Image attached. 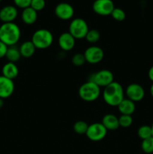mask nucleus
<instances>
[{
  "label": "nucleus",
  "mask_w": 153,
  "mask_h": 154,
  "mask_svg": "<svg viewBox=\"0 0 153 154\" xmlns=\"http://www.w3.org/2000/svg\"><path fill=\"white\" fill-rule=\"evenodd\" d=\"M102 96L106 105L117 107L124 99V90L121 84L113 81L104 88Z\"/></svg>",
  "instance_id": "1"
},
{
  "label": "nucleus",
  "mask_w": 153,
  "mask_h": 154,
  "mask_svg": "<svg viewBox=\"0 0 153 154\" xmlns=\"http://www.w3.org/2000/svg\"><path fill=\"white\" fill-rule=\"evenodd\" d=\"M20 37V29L15 23H3L0 26V41L8 47L16 45Z\"/></svg>",
  "instance_id": "2"
},
{
  "label": "nucleus",
  "mask_w": 153,
  "mask_h": 154,
  "mask_svg": "<svg viewBox=\"0 0 153 154\" xmlns=\"http://www.w3.org/2000/svg\"><path fill=\"white\" fill-rule=\"evenodd\" d=\"M31 42L36 49L45 50L50 48L53 42V35L46 29H39L33 33Z\"/></svg>",
  "instance_id": "3"
},
{
  "label": "nucleus",
  "mask_w": 153,
  "mask_h": 154,
  "mask_svg": "<svg viewBox=\"0 0 153 154\" xmlns=\"http://www.w3.org/2000/svg\"><path fill=\"white\" fill-rule=\"evenodd\" d=\"M78 94L85 102H94L100 96V87L92 81H88L80 87Z\"/></svg>",
  "instance_id": "4"
},
{
  "label": "nucleus",
  "mask_w": 153,
  "mask_h": 154,
  "mask_svg": "<svg viewBox=\"0 0 153 154\" xmlns=\"http://www.w3.org/2000/svg\"><path fill=\"white\" fill-rule=\"evenodd\" d=\"M88 30V26L85 20L77 17L70 21L68 32H70L75 39H82L85 38Z\"/></svg>",
  "instance_id": "5"
},
{
  "label": "nucleus",
  "mask_w": 153,
  "mask_h": 154,
  "mask_svg": "<svg viewBox=\"0 0 153 154\" xmlns=\"http://www.w3.org/2000/svg\"><path fill=\"white\" fill-rule=\"evenodd\" d=\"M88 81H92L99 87H106L114 81V75L112 72L107 69H102L93 73Z\"/></svg>",
  "instance_id": "6"
},
{
  "label": "nucleus",
  "mask_w": 153,
  "mask_h": 154,
  "mask_svg": "<svg viewBox=\"0 0 153 154\" xmlns=\"http://www.w3.org/2000/svg\"><path fill=\"white\" fill-rule=\"evenodd\" d=\"M107 134V130L101 123H94L88 125L86 135L92 141H100Z\"/></svg>",
  "instance_id": "7"
},
{
  "label": "nucleus",
  "mask_w": 153,
  "mask_h": 154,
  "mask_svg": "<svg viewBox=\"0 0 153 154\" xmlns=\"http://www.w3.org/2000/svg\"><path fill=\"white\" fill-rule=\"evenodd\" d=\"M83 55L85 57L86 62L89 64H98L102 61L104 57V53L102 48L100 47L90 46L86 49L84 51Z\"/></svg>",
  "instance_id": "8"
},
{
  "label": "nucleus",
  "mask_w": 153,
  "mask_h": 154,
  "mask_svg": "<svg viewBox=\"0 0 153 154\" xmlns=\"http://www.w3.org/2000/svg\"><path fill=\"white\" fill-rule=\"evenodd\" d=\"M124 94L128 99L134 102H138L145 97V90L140 84L133 83L126 87Z\"/></svg>",
  "instance_id": "9"
},
{
  "label": "nucleus",
  "mask_w": 153,
  "mask_h": 154,
  "mask_svg": "<svg viewBox=\"0 0 153 154\" xmlns=\"http://www.w3.org/2000/svg\"><path fill=\"white\" fill-rule=\"evenodd\" d=\"M115 5L112 0H95L92 4V10L100 16L110 15Z\"/></svg>",
  "instance_id": "10"
},
{
  "label": "nucleus",
  "mask_w": 153,
  "mask_h": 154,
  "mask_svg": "<svg viewBox=\"0 0 153 154\" xmlns=\"http://www.w3.org/2000/svg\"><path fill=\"white\" fill-rule=\"evenodd\" d=\"M55 14L58 19L62 20H68L72 19L74 14L73 6L67 2H60L56 6Z\"/></svg>",
  "instance_id": "11"
},
{
  "label": "nucleus",
  "mask_w": 153,
  "mask_h": 154,
  "mask_svg": "<svg viewBox=\"0 0 153 154\" xmlns=\"http://www.w3.org/2000/svg\"><path fill=\"white\" fill-rule=\"evenodd\" d=\"M14 83L13 80L0 75V98L2 99L10 97L14 92Z\"/></svg>",
  "instance_id": "12"
},
{
  "label": "nucleus",
  "mask_w": 153,
  "mask_h": 154,
  "mask_svg": "<svg viewBox=\"0 0 153 154\" xmlns=\"http://www.w3.org/2000/svg\"><path fill=\"white\" fill-rule=\"evenodd\" d=\"M18 16V10L14 5H5L0 9V20L2 23H12Z\"/></svg>",
  "instance_id": "13"
},
{
  "label": "nucleus",
  "mask_w": 153,
  "mask_h": 154,
  "mask_svg": "<svg viewBox=\"0 0 153 154\" xmlns=\"http://www.w3.org/2000/svg\"><path fill=\"white\" fill-rule=\"evenodd\" d=\"M76 39L68 32L62 33L58 39V44L59 48L63 51H70L74 48Z\"/></svg>",
  "instance_id": "14"
},
{
  "label": "nucleus",
  "mask_w": 153,
  "mask_h": 154,
  "mask_svg": "<svg viewBox=\"0 0 153 154\" xmlns=\"http://www.w3.org/2000/svg\"><path fill=\"white\" fill-rule=\"evenodd\" d=\"M2 74L5 78L14 81L19 75V69L14 63L8 62L2 68Z\"/></svg>",
  "instance_id": "15"
},
{
  "label": "nucleus",
  "mask_w": 153,
  "mask_h": 154,
  "mask_svg": "<svg viewBox=\"0 0 153 154\" xmlns=\"http://www.w3.org/2000/svg\"><path fill=\"white\" fill-rule=\"evenodd\" d=\"M101 123L107 131L116 130L120 127L119 123H118V117L112 114H107L104 116V117L102 118Z\"/></svg>",
  "instance_id": "16"
},
{
  "label": "nucleus",
  "mask_w": 153,
  "mask_h": 154,
  "mask_svg": "<svg viewBox=\"0 0 153 154\" xmlns=\"http://www.w3.org/2000/svg\"><path fill=\"white\" fill-rule=\"evenodd\" d=\"M117 108L121 114L132 115L136 110V105H135V102H134L133 101L130 100L128 98H124L117 106Z\"/></svg>",
  "instance_id": "17"
},
{
  "label": "nucleus",
  "mask_w": 153,
  "mask_h": 154,
  "mask_svg": "<svg viewBox=\"0 0 153 154\" xmlns=\"http://www.w3.org/2000/svg\"><path fill=\"white\" fill-rule=\"evenodd\" d=\"M21 19L26 25H32L38 19V12L31 7L22 9L21 13Z\"/></svg>",
  "instance_id": "18"
},
{
  "label": "nucleus",
  "mask_w": 153,
  "mask_h": 154,
  "mask_svg": "<svg viewBox=\"0 0 153 154\" xmlns=\"http://www.w3.org/2000/svg\"><path fill=\"white\" fill-rule=\"evenodd\" d=\"M19 49L21 57H24V58H29V57H32L36 51L35 47L31 41L24 42L23 43L21 44Z\"/></svg>",
  "instance_id": "19"
},
{
  "label": "nucleus",
  "mask_w": 153,
  "mask_h": 154,
  "mask_svg": "<svg viewBox=\"0 0 153 154\" xmlns=\"http://www.w3.org/2000/svg\"><path fill=\"white\" fill-rule=\"evenodd\" d=\"M21 57L20 52L19 48L14 46H10L8 48L7 53H6L5 58L7 59L8 61L10 63H16L19 61Z\"/></svg>",
  "instance_id": "20"
},
{
  "label": "nucleus",
  "mask_w": 153,
  "mask_h": 154,
  "mask_svg": "<svg viewBox=\"0 0 153 154\" xmlns=\"http://www.w3.org/2000/svg\"><path fill=\"white\" fill-rule=\"evenodd\" d=\"M100 34L98 30L94 29H89L87 32L86 35L85 39L86 40L87 42L90 44H95L100 40Z\"/></svg>",
  "instance_id": "21"
},
{
  "label": "nucleus",
  "mask_w": 153,
  "mask_h": 154,
  "mask_svg": "<svg viewBox=\"0 0 153 154\" xmlns=\"http://www.w3.org/2000/svg\"><path fill=\"white\" fill-rule=\"evenodd\" d=\"M137 135L142 140L152 136L151 126H148V125H142V126H141L137 130Z\"/></svg>",
  "instance_id": "22"
},
{
  "label": "nucleus",
  "mask_w": 153,
  "mask_h": 154,
  "mask_svg": "<svg viewBox=\"0 0 153 154\" xmlns=\"http://www.w3.org/2000/svg\"><path fill=\"white\" fill-rule=\"evenodd\" d=\"M88 128V125L83 120H79L76 121L74 124L73 129L74 131L78 135H86L87 132V129Z\"/></svg>",
  "instance_id": "23"
},
{
  "label": "nucleus",
  "mask_w": 153,
  "mask_h": 154,
  "mask_svg": "<svg viewBox=\"0 0 153 154\" xmlns=\"http://www.w3.org/2000/svg\"><path fill=\"white\" fill-rule=\"evenodd\" d=\"M141 149L146 154H153V137L142 140Z\"/></svg>",
  "instance_id": "24"
},
{
  "label": "nucleus",
  "mask_w": 153,
  "mask_h": 154,
  "mask_svg": "<svg viewBox=\"0 0 153 154\" xmlns=\"http://www.w3.org/2000/svg\"><path fill=\"white\" fill-rule=\"evenodd\" d=\"M118 123H119V126L122 128H128L133 123V118L131 115H124L121 114L118 117Z\"/></svg>",
  "instance_id": "25"
},
{
  "label": "nucleus",
  "mask_w": 153,
  "mask_h": 154,
  "mask_svg": "<svg viewBox=\"0 0 153 154\" xmlns=\"http://www.w3.org/2000/svg\"><path fill=\"white\" fill-rule=\"evenodd\" d=\"M111 17L116 21H123L126 17L125 12L124 10L119 8H115L111 13Z\"/></svg>",
  "instance_id": "26"
},
{
  "label": "nucleus",
  "mask_w": 153,
  "mask_h": 154,
  "mask_svg": "<svg viewBox=\"0 0 153 154\" xmlns=\"http://www.w3.org/2000/svg\"><path fill=\"white\" fill-rule=\"evenodd\" d=\"M71 62L72 64H73L74 66H76V67H80V66H83V65L85 64V63H86L83 54H81V53L75 54L72 57Z\"/></svg>",
  "instance_id": "27"
},
{
  "label": "nucleus",
  "mask_w": 153,
  "mask_h": 154,
  "mask_svg": "<svg viewBox=\"0 0 153 154\" xmlns=\"http://www.w3.org/2000/svg\"><path fill=\"white\" fill-rule=\"evenodd\" d=\"M45 5H46L45 0H32L30 7L32 8L34 10H35L38 12L43 10Z\"/></svg>",
  "instance_id": "28"
},
{
  "label": "nucleus",
  "mask_w": 153,
  "mask_h": 154,
  "mask_svg": "<svg viewBox=\"0 0 153 154\" xmlns=\"http://www.w3.org/2000/svg\"><path fill=\"white\" fill-rule=\"evenodd\" d=\"M31 2L32 0H14L15 6L22 9L30 7Z\"/></svg>",
  "instance_id": "29"
},
{
  "label": "nucleus",
  "mask_w": 153,
  "mask_h": 154,
  "mask_svg": "<svg viewBox=\"0 0 153 154\" xmlns=\"http://www.w3.org/2000/svg\"><path fill=\"white\" fill-rule=\"evenodd\" d=\"M8 48V47L7 45H4L3 42H2L1 41H0V59L5 57Z\"/></svg>",
  "instance_id": "30"
},
{
  "label": "nucleus",
  "mask_w": 153,
  "mask_h": 154,
  "mask_svg": "<svg viewBox=\"0 0 153 154\" xmlns=\"http://www.w3.org/2000/svg\"><path fill=\"white\" fill-rule=\"evenodd\" d=\"M148 78H149L150 81H152L153 82V66H152V67L149 69V70H148Z\"/></svg>",
  "instance_id": "31"
},
{
  "label": "nucleus",
  "mask_w": 153,
  "mask_h": 154,
  "mask_svg": "<svg viewBox=\"0 0 153 154\" xmlns=\"http://www.w3.org/2000/svg\"><path fill=\"white\" fill-rule=\"evenodd\" d=\"M3 105H4V99L0 98V108H2Z\"/></svg>",
  "instance_id": "32"
},
{
  "label": "nucleus",
  "mask_w": 153,
  "mask_h": 154,
  "mask_svg": "<svg viewBox=\"0 0 153 154\" xmlns=\"http://www.w3.org/2000/svg\"><path fill=\"white\" fill-rule=\"evenodd\" d=\"M150 94H151L152 97L153 98V84H152L151 87H150Z\"/></svg>",
  "instance_id": "33"
},
{
  "label": "nucleus",
  "mask_w": 153,
  "mask_h": 154,
  "mask_svg": "<svg viewBox=\"0 0 153 154\" xmlns=\"http://www.w3.org/2000/svg\"><path fill=\"white\" fill-rule=\"evenodd\" d=\"M151 128H152V137H153V123H152V124Z\"/></svg>",
  "instance_id": "34"
},
{
  "label": "nucleus",
  "mask_w": 153,
  "mask_h": 154,
  "mask_svg": "<svg viewBox=\"0 0 153 154\" xmlns=\"http://www.w3.org/2000/svg\"><path fill=\"white\" fill-rule=\"evenodd\" d=\"M2 2V0H0V2Z\"/></svg>",
  "instance_id": "35"
}]
</instances>
